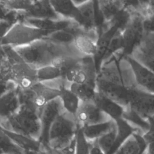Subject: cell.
<instances>
[{"mask_svg": "<svg viewBox=\"0 0 154 154\" xmlns=\"http://www.w3.org/2000/svg\"><path fill=\"white\" fill-rule=\"evenodd\" d=\"M7 55L11 81L20 90H28L37 82L36 69L26 64L10 46H2Z\"/></svg>", "mask_w": 154, "mask_h": 154, "instance_id": "obj_5", "label": "cell"}, {"mask_svg": "<svg viewBox=\"0 0 154 154\" xmlns=\"http://www.w3.org/2000/svg\"><path fill=\"white\" fill-rule=\"evenodd\" d=\"M22 20L33 27L50 32L68 29L78 25L75 21L67 19L52 20L23 18Z\"/></svg>", "mask_w": 154, "mask_h": 154, "instance_id": "obj_17", "label": "cell"}, {"mask_svg": "<svg viewBox=\"0 0 154 154\" xmlns=\"http://www.w3.org/2000/svg\"><path fill=\"white\" fill-rule=\"evenodd\" d=\"M95 104L112 120L122 118L125 108L96 91L93 99Z\"/></svg>", "mask_w": 154, "mask_h": 154, "instance_id": "obj_20", "label": "cell"}, {"mask_svg": "<svg viewBox=\"0 0 154 154\" xmlns=\"http://www.w3.org/2000/svg\"><path fill=\"white\" fill-rule=\"evenodd\" d=\"M129 106L146 119L154 116V94L140 88L128 91Z\"/></svg>", "mask_w": 154, "mask_h": 154, "instance_id": "obj_9", "label": "cell"}, {"mask_svg": "<svg viewBox=\"0 0 154 154\" xmlns=\"http://www.w3.org/2000/svg\"><path fill=\"white\" fill-rule=\"evenodd\" d=\"M21 20L23 18L36 19H64L58 16L54 10L49 1H33L31 5L23 13H19Z\"/></svg>", "mask_w": 154, "mask_h": 154, "instance_id": "obj_14", "label": "cell"}, {"mask_svg": "<svg viewBox=\"0 0 154 154\" xmlns=\"http://www.w3.org/2000/svg\"><path fill=\"white\" fill-rule=\"evenodd\" d=\"M131 14L132 17L129 25L135 34L137 43L138 46L144 34V29L143 26L144 17L137 13L131 12Z\"/></svg>", "mask_w": 154, "mask_h": 154, "instance_id": "obj_37", "label": "cell"}, {"mask_svg": "<svg viewBox=\"0 0 154 154\" xmlns=\"http://www.w3.org/2000/svg\"><path fill=\"white\" fill-rule=\"evenodd\" d=\"M59 98L64 111L75 118L81 102L79 97L66 84L60 89Z\"/></svg>", "mask_w": 154, "mask_h": 154, "instance_id": "obj_23", "label": "cell"}, {"mask_svg": "<svg viewBox=\"0 0 154 154\" xmlns=\"http://www.w3.org/2000/svg\"><path fill=\"white\" fill-rule=\"evenodd\" d=\"M97 76L116 84L123 85L118 61L116 58H113L102 64Z\"/></svg>", "mask_w": 154, "mask_h": 154, "instance_id": "obj_25", "label": "cell"}, {"mask_svg": "<svg viewBox=\"0 0 154 154\" xmlns=\"http://www.w3.org/2000/svg\"><path fill=\"white\" fill-rule=\"evenodd\" d=\"M51 33L33 27L22 20H18L1 40L0 45L13 48L23 46L46 37Z\"/></svg>", "mask_w": 154, "mask_h": 154, "instance_id": "obj_6", "label": "cell"}, {"mask_svg": "<svg viewBox=\"0 0 154 154\" xmlns=\"http://www.w3.org/2000/svg\"><path fill=\"white\" fill-rule=\"evenodd\" d=\"M132 53H137L144 57L154 59V34L144 33L139 45Z\"/></svg>", "mask_w": 154, "mask_h": 154, "instance_id": "obj_30", "label": "cell"}, {"mask_svg": "<svg viewBox=\"0 0 154 154\" xmlns=\"http://www.w3.org/2000/svg\"><path fill=\"white\" fill-rule=\"evenodd\" d=\"M122 118L134 129L135 132L143 135L150 129L149 119H146L131 109L125 108Z\"/></svg>", "mask_w": 154, "mask_h": 154, "instance_id": "obj_22", "label": "cell"}, {"mask_svg": "<svg viewBox=\"0 0 154 154\" xmlns=\"http://www.w3.org/2000/svg\"><path fill=\"white\" fill-rule=\"evenodd\" d=\"M96 91L124 108L129 105V95L123 85L116 84L97 76L96 82Z\"/></svg>", "mask_w": 154, "mask_h": 154, "instance_id": "obj_11", "label": "cell"}, {"mask_svg": "<svg viewBox=\"0 0 154 154\" xmlns=\"http://www.w3.org/2000/svg\"><path fill=\"white\" fill-rule=\"evenodd\" d=\"M32 2L29 0L0 1V4L9 11L23 13L28 10Z\"/></svg>", "mask_w": 154, "mask_h": 154, "instance_id": "obj_36", "label": "cell"}, {"mask_svg": "<svg viewBox=\"0 0 154 154\" xmlns=\"http://www.w3.org/2000/svg\"><path fill=\"white\" fill-rule=\"evenodd\" d=\"M122 37L123 43V49L122 52L123 57L131 56L137 46L135 34L129 25L123 31Z\"/></svg>", "mask_w": 154, "mask_h": 154, "instance_id": "obj_33", "label": "cell"}, {"mask_svg": "<svg viewBox=\"0 0 154 154\" xmlns=\"http://www.w3.org/2000/svg\"><path fill=\"white\" fill-rule=\"evenodd\" d=\"M123 49V43L122 32L117 30L113 35L106 52L103 57L102 66L113 58H116L117 61L123 57L122 52Z\"/></svg>", "mask_w": 154, "mask_h": 154, "instance_id": "obj_27", "label": "cell"}, {"mask_svg": "<svg viewBox=\"0 0 154 154\" xmlns=\"http://www.w3.org/2000/svg\"><path fill=\"white\" fill-rule=\"evenodd\" d=\"M117 125L106 134L95 141L105 154H113L114 147L117 137Z\"/></svg>", "mask_w": 154, "mask_h": 154, "instance_id": "obj_32", "label": "cell"}, {"mask_svg": "<svg viewBox=\"0 0 154 154\" xmlns=\"http://www.w3.org/2000/svg\"><path fill=\"white\" fill-rule=\"evenodd\" d=\"M148 7L150 13H154V1H148Z\"/></svg>", "mask_w": 154, "mask_h": 154, "instance_id": "obj_45", "label": "cell"}, {"mask_svg": "<svg viewBox=\"0 0 154 154\" xmlns=\"http://www.w3.org/2000/svg\"><path fill=\"white\" fill-rule=\"evenodd\" d=\"M19 88L13 87L0 94V124L12 117L20 108Z\"/></svg>", "mask_w": 154, "mask_h": 154, "instance_id": "obj_12", "label": "cell"}, {"mask_svg": "<svg viewBox=\"0 0 154 154\" xmlns=\"http://www.w3.org/2000/svg\"><path fill=\"white\" fill-rule=\"evenodd\" d=\"M76 7L78 14L75 22L78 25L86 31L97 29L96 1H84Z\"/></svg>", "mask_w": 154, "mask_h": 154, "instance_id": "obj_15", "label": "cell"}, {"mask_svg": "<svg viewBox=\"0 0 154 154\" xmlns=\"http://www.w3.org/2000/svg\"><path fill=\"white\" fill-rule=\"evenodd\" d=\"M98 37L97 29L86 31L81 28L76 35L73 46L82 56L93 57Z\"/></svg>", "mask_w": 154, "mask_h": 154, "instance_id": "obj_13", "label": "cell"}, {"mask_svg": "<svg viewBox=\"0 0 154 154\" xmlns=\"http://www.w3.org/2000/svg\"><path fill=\"white\" fill-rule=\"evenodd\" d=\"M115 125L116 121L111 120L103 123L85 126L81 129L85 138L88 142L92 143L109 132Z\"/></svg>", "mask_w": 154, "mask_h": 154, "instance_id": "obj_24", "label": "cell"}, {"mask_svg": "<svg viewBox=\"0 0 154 154\" xmlns=\"http://www.w3.org/2000/svg\"><path fill=\"white\" fill-rule=\"evenodd\" d=\"M60 99L58 97L50 101L40 111V120L42 126L40 143L46 147L49 129L56 118L64 112Z\"/></svg>", "mask_w": 154, "mask_h": 154, "instance_id": "obj_10", "label": "cell"}, {"mask_svg": "<svg viewBox=\"0 0 154 154\" xmlns=\"http://www.w3.org/2000/svg\"><path fill=\"white\" fill-rule=\"evenodd\" d=\"M80 29L81 28L76 25L68 29L52 32L46 37L57 43L71 46L73 45L76 35Z\"/></svg>", "mask_w": 154, "mask_h": 154, "instance_id": "obj_28", "label": "cell"}, {"mask_svg": "<svg viewBox=\"0 0 154 154\" xmlns=\"http://www.w3.org/2000/svg\"><path fill=\"white\" fill-rule=\"evenodd\" d=\"M66 84L65 80L61 78L48 82H37L28 90L19 88L20 104L40 111L48 103L59 97L60 89Z\"/></svg>", "mask_w": 154, "mask_h": 154, "instance_id": "obj_3", "label": "cell"}, {"mask_svg": "<svg viewBox=\"0 0 154 154\" xmlns=\"http://www.w3.org/2000/svg\"><path fill=\"white\" fill-rule=\"evenodd\" d=\"M78 128L75 118L65 111L63 112L49 129L46 148L55 151L66 147L75 140Z\"/></svg>", "mask_w": 154, "mask_h": 154, "instance_id": "obj_4", "label": "cell"}, {"mask_svg": "<svg viewBox=\"0 0 154 154\" xmlns=\"http://www.w3.org/2000/svg\"><path fill=\"white\" fill-rule=\"evenodd\" d=\"M0 148L7 154H23V149L16 144L0 126Z\"/></svg>", "mask_w": 154, "mask_h": 154, "instance_id": "obj_35", "label": "cell"}, {"mask_svg": "<svg viewBox=\"0 0 154 154\" xmlns=\"http://www.w3.org/2000/svg\"><path fill=\"white\" fill-rule=\"evenodd\" d=\"M90 143L85 138L81 128L79 127L75 137V154H90Z\"/></svg>", "mask_w": 154, "mask_h": 154, "instance_id": "obj_38", "label": "cell"}, {"mask_svg": "<svg viewBox=\"0 0 154 154\" xmlns=\"http://www.w3.org/2000/svg\"><path fill=\"white\" fill-rule=\"evenodd\" d=\"M66 86L72 91L81 102L93 101L96 93V86L93 84H66Z\"/></svg>", "mask_w": 154, "mask_h": 154, "instance_id": "obj_29", "label": "cell"}, {"mask_svg": "<svg viewBox=\"0 0 154 154\" xmlns=\"http://www.w3.org/2000/svg\"><path fill=\"white\" fill-rule=\"evenodd\" d=\"M13 49L26 64L36 70L69 57H84L73 45L58 44L47 37Z\"/></svg>", "mask_w": 154, "mask_h": 154, "instance_id": "obj_1", "label": "cell"}, {"mask_svg": "<svg viewBox=\"0 0 154 154\" xmlns=\"http://www.w3.org/2000/svg\"><path fill=\"white\" fill-rule=\"evenodd\" d=\"M97 76L93 57H83L67 70L63 79L68 84L96 85Z\"/></svg>", "mask_w": 154, "mask_h": 154, "instance_id": "obj_7", "label": "cell"}, {"mask_svg": "<svg viewBox=\"0 0 154 154\" xmlns=\"http://www.w3.org/2000/svg\"><path fill=\"white\" fill-rule=\"evenodd\" d=\"M125 58L131 66L136 82L140 89L145 90L149 86L154 83V74L153 73L131 56H128Z\"/></svg>", "mask_w": 154, "mask_h": 154, "instance_id": "obj_18", "label": "cell"}, {"mask_svg": "<svg viewBox=\"0 0 154 154\" xmlns=\"http://www.w3.org/2000/svg\"><path fill=\"white\" fill-rule=\"evenodd\" d=\"M145 91H147V92H149L150 93H152L154 94V83L152 84L150 86H149L146 90Z\"/></svg>", "mask_w": 154, "mask_h": 154, "instance_id": "obj_46", "label": "cell"}, {"mask_svg": "<svg viewBox=\"0 0 154 154\" xmlns=\"http://www.w3.org/2000/svg\"><path fill=\"white\" fill-rule=\"evenodd\" d=\"M96 3L103 24L111 22L116 14L125 7L124 1L120 0L96 1Z\"/></svg>", "mask_w": 154, "mask_h": 154, "instance_id": "obj_19", "label": "cell"}, {"mask_svg": "<svg viewBox=\"0 0 154 154\" xmlns=\"http://www.w3.org/2000/svg\"><path fill=\"white\" fill-rule=\"evenodd\" d=\"M117 125V137L114 147L113 154L117 151L122 143L134 132V129L123 119L120 118L115 120Z\"/></svg>", "mask_w": 154, "mask_h": 154, "instance_id": "obj_31", "label": "cell"}, {"mask_svg": "<svg viewBox=\"0 0 154 154\" xmlns=\"http://www.w3.org/2000/svg\"><path fill=\"white\" fill-rule=\"evenodd\" d=\"M7 59V55L4 47L0 45V69L4 64Z\"/></svg>", "mask_w": 154, "mask_h": 154, "instance_id": "obj_43", "label": "cell"}, {"mask_svg": "<svg viewBox=\"0 0 154 154\" xmlns=\"http://www.w3.org/2000/svg\"><path fill=\"white\" fill-rule=\"evenodd\" d=\"M90 154H105L95 141L90 143Z\"/></svg>", "mask_w": 154, "mask_h": 154, "instance_id": "obj_42", "label": "cell"}, {"mask_svg": "<svg viewBox=\"0 0 154 154\" xmlns=\"http://www.w3.org/2000/svg\"><path fill=\"white\" fill-rule=\"evenodd\" d=\"M54 10L61 18L75 21L78 14L77 7L73 1L50 0Z\"/></svg>", "mask_w": 154, "mask_h": 154, "instance_id": "obj_26", "label": "cell"}, {"mask_svg": "<svg viewBox=\"0 0 154 154\" xmlns=\"http://www.w3.org/2000/svg\"><path fill=\"white\" fill-rule=\"evenodd\" d=\"M40 111L21 104L19 110L7 121L0 124L2 128L40 141L42 126Z\"/></svg>", "mask_w": 154, "mask_h": 154, "instance_id": "obj_2", "label": "cell"}, {"mask_svg": "<svg viewBox=\"0 0 154 154\" xmlns=\"http://www.w3.org/2000/svg\"><path fill=\"white\" fill-rule=\"evenodd\" d=\"M117 29L113 26H104L99 32L93 60L97 74L100 69L102 61L109 44Z\"/></svg>", "mask_w": 154, "mask_h": 154, "instance_id": "obj_16", "label": "cell"}, {"mask_svg": "<svg viewBox=\"0 0 154 154\" xmlns=\"http://www.w3.org/2000/svg\"><path fill=\"white\" fill-rule=\"evenodd\" d=\"M79 127L103 123L112 120L93 101L81 102L75 116Z\"/></svg>", "mask_w": 154, "mask_h": 154, "instance_id": "obj_8", "label": "cell"}, {"mask_svg": "<svg viewBox=\"0 0 154 154\" xmlns=\"http://www.w3.org/2000/svg\"><path fill=\"white\" fill-rule=\"evenodd\" d=\"M150 120H152L153 122H154V116H153V117H152L151 118H150Z\"/></svg>", "mask_w": 154, "mask_h": 154, "instance_id": "obj_47", "label": "cell"}, {"mask_svg": "<svg viewBox=\"0 0 154 154\" xmlns=\"http://www.w3.org/2000/svg\"><path fill=\"white\" fill-rule=\"evenodd\" d=\"M146 154H154V141L147 144Z\"/></svg>", "mask_w": 154, "mask_h": 154, "instance_id": "obj_44", "label": "cell"}, {"mask_svg": "<svg viewBox=\"0 0 154 154\" xmlns=\"http://www.w3.org/2000/svg\"><path fill=\"white\" fill-rule=\"evenodd\" d=\"M75 138L72 143L66 147L55 151H51L52 154H75Z\"/></svg>", "mask_w": 154, "mask_h": 154, "instance_id": "obj_41", "label": "cell"}, {"mask_svg": "<svg viewBox=\"0 0 154 154\" xmlns=\"http://www.w3.org/2000/svg\"><path fill=\"white\" fill-rule=\"evenodd\" d=\"M131 12L126 7L120 10L112 20L108 23H105L108 26H113L117 30L123 31L130 23L131 20Z\"/></svg>", "mask_w": 154, "mask_h": 154, "instance_id": "obj_34", "label": "cell"}, {"mask_svg": "<svg viewBox=\"0 0 154 154\" xmlns=\"http://www.w3.org/2000/svg\"><path fill=\"white\" fill-rule=\"evenodd\" d=\"M131 56L154 74V59L144 57L137 53H132Z\"/></svg>", "mask_w": 154, "mask_h": 154, "instance_id": "obj_39", "label": "cell"}, {"mask_svg": "<svg viewBox=\"0 0 154 154\" xmlns=\"http://www.w3.org/2000/svg\"><path fill=\"white\" fill-rule=\"evenodd\" d=\"M144 33L154 34V13H151L144 19Z\"/></svg>", "mask_w": 154, "mask_h": 154, "instance_id": "obj_40", "label": "cell"}, {"mask_svg": "<svg viewBox=\"0 0 154 154\" xmlns=\"http://www.w3.org/2000/svg\"><path fill=\"white\" fill-rule=\"evenodd\" d=\"M147 144L143 135L134 132L119 147L114 154H144Z\"/></svg>", "mask_w": 154, "mask_h": 154, "instance_id": "obj_21", "label": "cell"}]
</instances>
